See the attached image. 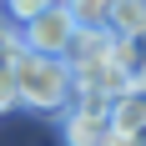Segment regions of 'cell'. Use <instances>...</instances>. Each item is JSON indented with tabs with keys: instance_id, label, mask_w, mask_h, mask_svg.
<instances>
[{
	"instance_id": "obj_6",
	"label": "cell",
	"mask_w": 146,
	"mask_h": 146,
	"mask_svg": "<svg viewBox=\"0 0 146 146\" xmlns=\"http://www.w3.org/2000/svg\"><path fill=\"white\" fill-rule=\"evenodd\" d=\"M111 30L126 40H146V0H116L111 5Z\"/></svg>"
},
{
	"instance_id": "obj_7",
	"label": "cell",
	"mask_w": 146,
	"mask_h": 146,
	"mask_svg": "<svg viewBox=\"0 0 146 146\" xmlns=\"http://www.w3.org/2000/svg\"><path fill=\"white\" fill-rule=\"evenodd\" d=\"M111 126H126V131H146V91H126L111 101Z\"/></svg>"
},
{
	"instance_id": "obj_10",
	"label": "cell",
	"mask_w": 146,
	"mask_h": 146,
	"mask_svg": "<svg viewBox=\"0 0 146 146\" xmlns=\"http://www.w3.org/2000/svg\"><path fill=\"white\" fill-rule=\"evenodd\" d=\"M106 146H146V131H126V126H111Z\"/></svg>"
},
{
	"instance_id": "obj_4",
	"label": "cell",
	"mask_w": 146,
	"mask_h": 146,
	"mask_svg": "<svg viewBox=\"0 0 146 146\" xmlns=\"http://www.w3.org/2000/svg\"><path fill=\"white\" fill-rule=\"evenodd\" d=\"M76 91H91V96H106V101H116L131 91V66L126 60H101V66H86V71H76Z\"/></svg>"
},
{
	"instance_id": "obj_8",
	"label": "cell",
	"mask_w": 146,
	"mask_h": 146,
	"mask_svg": "<svg viewBox=\"0 0 146 146\" xmlns=\"http://www.w3.org/2000/svg\"><path fill=\"white\" fill-rule=\"evenodd\" d=\"M60 5L76 15L81 30H96V25H111V5L116 0H60Z\"/></svg>"
},
{
	"instance_id": "obj_2",
	"label": "cell",
	"mask_w": 146,
	"mask_h": 146,
	"mask_svg": "<svg viewBox=\"0 0 146 146\" xmlns=\"http://www.w3.org/2000/svg\"><path fill=\"white\" fill-rule=\"evenodd\" d=\"M76 15L66 10V5H45L40 15H35V20H25V25H20V35H25V45L30 50H45V56H66V50H71V40H76Z\"/></svg>"
},
{
	"instance_id": "obj_11",
	"label": "cell",
	"mask_w": 146,
	"mask_h": 146,
	"mask_svg": "<svg viewBox=\"0 0 146 146\" xmlns=\"http://www.w3.org/2000/svg\"><path fill=\"white\" fill-rule=\"evenodd\" d=\"M131 91H146V50H141V60H136V71H131Z\"/></svg>"
},
{
	"instance_id": "obj_5",
	"label": "cell",
	"mask_w": 146,
	"mask_h": 146,
	"mask_svg": "<svg viewBox=\"0 0 146 146\" xmlns=\"http://www.w3.org/2000/svg\"><path fill=\"white\" fill-rule=\"evenodd\" d=\"M116 45H121V35H116L111 25L76 30V40H71V50H66V60H71V71H86V66H101V60H111V56H116Z\"/></svg>"
},
{
	"instance_id": "obj_9",
	"label": "cell",
	"mask_w": 146,
	"mask_h": 146,
	"mask_svg": "<svg viewBox=\"0 0 146 146\" xmlns=\"http://www.w3.org/2000/svg\"><path fill=\"white\" fill-rule=\"evenodd\" d=\"M45 5H56V0H5V15H10V25H25V20H35Z\"/></svg>"
},
{
	"instance_id": "obj_3",
	"label": "cell",
	"mask_w": 146,
	"mask_h": 146,
	"mask_svg": "<svg viewBox=\"0 0 146 146\" xmlns=\"http://www.w3.org/2000/svg\"><path fill=\"white\" fill-rule=\"evenodd\" d=\"M60 136H66V146H106V136H111V111L71 106V111H60Z\"/></svg>"
},
{
	"instance_id": "obj_1",
	"label": "cell",
	"mask_w": 146,
	"mask_h": 146,
	"mask_svg": "<svg viewBox=\"0 0 146 146\" xmlns=\"http://www.w3.org/2000/svg\"><path fill=\"white\" fill-rule=\"evenodd\" d=\"M20 106L25 111H40V116H56V111H71L76 101V71L66 56H45V50H30L20 56Z\"/></svg>"
}]
</instances>
